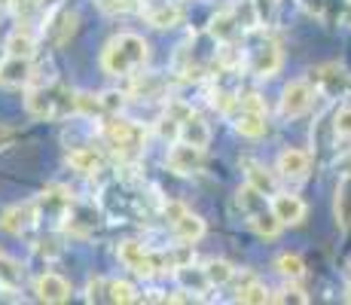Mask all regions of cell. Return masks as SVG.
Masks as SVG:
<instances>
[{"label":"cell","mask_w":351,"mask_h":305,"mask_svg":"<svg viewBox=\"0 0 351 305\" xmlns=\"http://www.w3.org/2000/svg\"><path fill=\"white\" fill-rule=\"evenodd\" d=\"M25 107L34 119H64L71 113H80V92H73L62 80L28 86Z\"/></svg>","instance_id":"cell-1"},{"label":"cell","mask_w":351,"mask_h":305,"mask_svg":"<svg viewBox=\"0 0 351 305\" xmlns=\"http://www.w3.org/2000/svg\"><path fill=\"white\" fill-rule=\"evenodd\" d=\"M147 56H150V46L141 34H117L110 43L101 52V67L110 77H134V71L147 64Z\"/></svg>","instance_id":"cell-2"},{"label":"cell","mask_w":351,"mask_h":305,"mask_svg":"<svg viewBox=\"0 0 351 305\" xmlns=\"http://www.w3.org/2000/svg\"><path fill=\"white\" fill-rule=\"evenodd\" d=\"M281 61H285V56H281V46L272 34H266V28L247 31V37H245V64L254 77H260V80L275 77V73L281 71Z\"/></svg>","instance_id":"cell-3"},{"label":"cell","mask_w":351,"mask_h":305,"mask_svg":"<svg viewBox=\"0 0 351 305\" xmlns=\"http://www.w3.org/2000/svg\"><path fill=\"white\" fill-rule=\"evenodd\" d=\"M101 134H104V141L123 156V159H134V156L144 153V144H147L144 125H138V122H132V119H123L119 113L101 119Z\"/></svg>","instance_id":"cell-4"},{"label":"cell","mask_w":351,"mask_h":305,"mask_svg":"<svg viewBox=\"0 0 351 305\" xmlns=\"http://www.w3.org/2000/svg\"><path fill=\"white\" fill-rule=\"evenodd\" d=\"M162 217H165V223L171 226L178 241L193 244L205 235V220H202L199 214H193L184 202H165V205H162Z\"/></svg>","instance_id":"cell-5"},{"label":"cell","mask_w":351,"mask_h":305,"mask_svg":"<svg viewBox=\"0 0 351 305\" xmlns=\"http://www.w3.org/2000/svg\"><path fill=\"white\" fill-rule=\"evenodd\" d=\"M315 95H318V89H315L312 80H293V83H287L285 92H281V107H278L281 117L285 119L306 117L315 104Z\"/></svg>","instance_id":"cell-6"},{"label":"cell","mask_w":351,"mask_h":305,"mask_svg":"<svg viewBox=\"0 0 351 305\" xmlns=\"http://www.w3.org/2000/svg\"><path fill=\"white\" fill-rule=\"evenodd\" d=\"M165 162H168V171L186 178V174H195L202 168V162H205V147H195V144H186V141H178V144L168 150Z\"/></svg>","instance_id":"cell-7"},{"label":"cell","mask_w":351,"mask_h":305,"mask_svg":"<svg viewBox=\"0 0 351 305\" xmlns=\"http://www.w3.org/2000/svg\"><path fill=\"white\" fill-rule=\"evenodd\" d=\"M275 171H278V178H285L290 183H300V180L308 178V171H312V156L306 150H296V147L281 150L278 162H275Z\"/></svg>","instance_id":"cell-8"},{"label":"cell","mask_w":351,"mask_h":305,"mask_svg":"<svg viewBox=\"0 0 351 305\" xmlns=\"http://www.w3.org/2000/svg\"><path fill=\"white\" fill-rule=\"evenodd\" d=\"M34 202H37V211L40 214L56 217V220H64L67 211H71V205L77 199H73V193L67 186H58V183H56V186H46Z\"/></svg>","instance_id":"cell-9"},{"label":"cell","mask_w":351,"mask_h":305,"mask_svg":"<svg viewBox=\"0 0 351 305\" xmlns=\"http://www.w3.org/2000/svg\"><path fill=\"white\" fill-rule=\"evenodd\" d=\"M31 80H34V64L28 56H6L0 61V86L22 89V86H31Z\"/></svg>","instance_id":"cell-10"},{"label":"cell","mask_w":351,"mask_h":305,"mask_svg":"<svg viewBox=\"0 0 351 305\" xmlns=\"http://www.w3.org/2000/svg\"><path fill=\"white\" fill-rule=\"evenodd\" d=\"M232 125L241 138H263L269 132V119H266V110H256V107H235L232 110Z\"/></svg>","instance_id":"cell-11"},{"label":"cell","mask_w":351,"mask_h":305,"mask_svg":"<svg viewBox=\"0 0 351 305\" xmlns=\"http://www.w3.org/2000/svg\"><path fill=\"white\" fill-rule=\"evenodd\" d=\"M40 217L37 211V202H25V205H12L6 208L3 214H0V229L10 235H22L28 232V229L34 226V220Z\"/></svg>","instance_id":"cell-12"},{"label":"cell","mask_w":351,"mask_h":305,"mask_svg":"<svg viewBox=\"0 0 351 305\" xmlns=\"http://www.w3.org/2000/svg\"><path fill=\"white\" fill-rule=\"evenodd\" d=\"M272 211L281 220V226H300V223L306 220L308 208H306V202H302L300 195H293V193H275L272 195Z\"/></svg>","instance_id":"cell-13"},{"label":"cell","mask_w":351,"mask_h":305,"mask_svg":"<svg viewBox=\"0 0 351 305\" xmlns=\"http://www.w3.org/2000/svg\"><path fill=\"white\" fill-rule=\"evenodd\" d=\"M208 34H211L217 43H226V40H239V34H245V28H241L239 16H235V6L226 3L223 10L214 16L211 28H208Z\"/></svg>","instance_id":"cell-14"},{"label":"cell","mask_w":351,"mask_h":305,"mask_svg":"<svg viewBox=\"0 0 351 305\" xmlns=\"http://www.w3.org/2000/svg\"><path fill=\"white\" fill-rule=\"evenodd\" d=\"M315 83H318V92H324L327 98H342V95L348 92L351 80H348V73L342 71V67L327 64V67H321V71H318Z\"/></svg>","instance_id":"cell-15"},{"label":"cell","mask_w":351,"mask_h":305,"mask_svg":"<svg viewBox=\"0 0 351 305\" xmlns=\"http://www.w3.org/2000/svg\"><path fill=\"white\" fill-rule=\"evenodd\" d=\"M37 300L40 302H67L71 300V284L64 281L62 275H56V272H46V275H40L37 278Z\"/></svg>","instance_id":"cell-16"},{"label":"cell","mask_w":351,"mask_h":305,"mask_svg":"<svg viewBox=\"0 0 351 305\" xmlns=\"http://www.w3.org/2000/svg\"><path fill=\"white\" fill-rule=\"evenodd\" d=\"M235 205L241 208L245 220H251V217L269 211V208H272V202H266V193H263V189H256L254 183H245V186H239V193H235Z\"/></svg>","instance_id":"cell-17"},{"label":"cell","mask_w":351,"mask_h":305,"mask_svg":"<svg viewBox=\"0 0 351 305\" xmlns=\"http://www.w3.org/2000/svg\"><path fill=\"white\" fill-rule=\"evenodd\" d=\"M49 31V40L56 46H64L67 40L73 37V31H77V12H71V10H58V12H52L49 16V25L43 28V34Z\"/></svg>","instance_id":"cell-18"},{"label":"cell","mask_w":351,"mask_h":305,"mask_svg":"<svg viewBox=\"0 0 351 305\" xmlns=\"http://www.w3.org/2000/svg\"><path fill=\"white\" fill-rule=\"evenodd\" d=\"M333 214H336V226L351 232V174H342V180L336 183Z\"/></svg>","instance_id":"cell-19"},{"label":"cell","mask_w":351,"mask_h":305,"mask_svg":"<svg viewBox=\"0 0 351 305\" xmlns=\"http://www.w3.org/2000/svg\"><path fill=\"white\" fill-rule=\"evenodd\" d=\"M178 141H186V144H195V147H208V144H211V128H208V122L202 117L190 113V117L180 122Z\"/></svg>","instance_id":"cell-20"},{"label":"cell","mask_w":351,"mask_h":305,"mask_svg":"<svg viewBox=\"0 0 351 305\" xmlns=\"http://www.w3.org/2000/svg\"><path fill=\"white\" fill-rule=\"evenodd\" d=\"M174 278H178V281H180V287L193 290V293H205V290H211V287H214V284H211V278H208L205 269L193 266V263H184V266H178V269H174Z\"/></svg>","instance_id":"cell-21"},{"label":"cell","mask_w":351,"mask_h":305,"mask_svg":"<svg viewBox=\"0 0 351 305\" xmlns=\"http://www.w3.org/2000/svg\"><path fill=\"white\" fill-rule=\"evenodd\" d=\"M67 165L80 174H98L101 168H104V159H101V153L92 150V147H77V150L67 153Z\"/></svg>","instance_id":"cell-22"},{"label":"cell","mask_w":351,"mask_h":305,"mask_svg":"<svg viewBox=\"0 0 351 305\" xmlns=\"http://www.w3.org/2000/svg\"><path fill=\"white\" fill-rule=\"evenodd\" d=\"M34 49H37V34L28 25H19L16 31L10 34V40H6V56H34Z\"/></svg>","instance_id":"cell-23"},{"label":"cell","mask_w":351,"mask_h":305,"mask_svg":"<svg viewBox=\"0 0 351 305\" xmlns=\"http://www.w3.org/2000/svg\"><path fill=\"white\" fill-rule=\"evenodd\" d=\"M144 16L153 28H174V25H180L184 10L178 3H156V6H147Z\"/></svg>","instance_id":"cell-24"},{"label":"cell","mask_w":351,"mask_h":305,"mask_svg":"<svg viewBox=\"0 0 351 305\" xmlns=\"http://www.w3.org/2000/svg\"><path fill=\"white\" fill-rule=\"evenodd\" d=\"M235 300L263 305V302H272V293H269V290L263 287L254 275H245V278H241V284H239V296H235Z\"/></svg>","instance_id":"cell-25"},{"label":"cell","mask_w":351,"mask_h":305,"mask_svg":"<svg viewBox=\"0 0 351 305\" xmlns=\"http://www.w3.org/2000/svg\"><path fill=\"white\" fill-rule=\"evenodd\" d=\"M275 269H278V275L287 278V281H300V278L306 275V263H302L300 254H281L278 260H275Z\"/></svg>","instance_id":"cell-26"},{"label":"cell","mask_w":351,"mask_h":305,"mask_svg":"<svg viewBox=\"0 0 351 305\" xmlns=\"http://www.w3.org/2000/svg\"><path fill=\"white\" fill-rule=\"evenodd\" d=\"M205 272H208V278H211L214 287H220V284H229L235 275H239L232 263H226V260H208L205 263Z\"/></svg>","instance_id":"cell-27"},{"label":"cell","mask_w":351,"mask_h":305,"mask_svg":"<svg viewBox=\"0 0 351 305\" xmlns=\"http://www.w3.org/2000/svg\"><path fill=\"white\" fill-rule=\"evenodd\" d=\"M247 183H254L256 189H263V193L275 195V174H269L263 165H247Z\"/></svg>","instance_id":"cell-28"},{"label":"cell","mask_w":351,"mask_h":305,"mask_svg":"<svg viewBox=\"0 0 351 305\" xmlns=\"http://www.w3.org/2000/svg\"><path fill=\"white\" fill-rule=\"evenodd\" d=\"M138 290L128 281H107V302H134Z\"/></svg>","instance_id":"cell-29"},{"label":"cell","mask_w":351,"mask_h":305,"mask_svg":"<svg viewBox=\"0 0 351 305\" xmlns=\"http://www.w3.org/2000/svg\"><path fill=\"white\" fill-rule=\"evenodd\" d=\"M0 284H3V287H10V290H16L19 284H22V269H19V263L0 256Z\"/></svg>","instance_id":"cell-30"},{"label":"cell","mask_w":351,"mask_h":305,"mask_svg":"<svg viewBox=\"0 0 351 305\" xmlns=\"http://www.w3.org/2000/svg\"><path fill=\"white\" fill-rule=\"evenodd\" d=\"M101 107H104V117H117L125 104V95L123 92H101Z\"/></svg>","instance_id":"cell-31"},{"label":"cell","mask_w":351,"mask_h":305,"mask_svg":"<svg viewBox=\"0 0 351 305\" xmlns=\"http://www.w3.org/2000/svg\"><path fill=\"white\" fill-rule=\"evenodd\" d=\"M333 132L339 138H351V107H339L333 117Z\"/></svg>","instance_id":"cell-32"},{"label":"cell","mask_w":351,"mask_h":305,"mask_svg":"<svg viewBox=\"0 0 351 305\" xmlns=\"http://www.w3.org/2000/svg\"><path fill=\"white\" fill-rule=\"evenodd\" d=\"M95 3L107 12V16H119V12L134 10V0H95Z\"/></svg>","instance_id":"cell-33"},{"label":"cell","mask_w":351,"mask_h":305,"mask_svg":"<svg viewBox=\"0 0 351 305\" xmlns=\"http://www.w3.org/2000/svg\"><path fill=\"white\" fill-rule=\"evenodd\" d=\"M272 302H308V296L296 287H285L278 293H272Z\"/></svg>","instance_id":"cell-34"},{"label":"cell","mask_w":351,"mask_h":305,"mask_svg":"<svg viewBox=\"0 0 351 305\" xmlns=\"http://www.w3.org/2000/svg\"><path fill=\"white\" fill-rule=\"evenodd\" d=\"M254 10L260 16V25H269L275 16V0H254Z\"/></svg>","instance_id":"cell-35"},{"label":"cell","mask_w":351,"mask_h":305,"mask_svg":"<svg viewBox=\"0 0 351 305\" xmlns=\"http://www.w3.org/2000/svg\"><path fill=\"white\" fill-rule=\"evenodd\" d=\"M300 6L306 12H312V16H324V6H327V0H300Z\"/></svg>","instance_id":"cell-36"},{"label":"cell","mask_w":351,"mask_h":305,"mask_svg":"<svg viewBox=\"0 0 351 305\" xmlns=\"http://www.w3.org/2000/svg\"><path fill=\"white\" fill-rule=\"evenodd\" d=\"M12 138H16V132H12V128H6V125H0V147H6Z\"/></svg>","instance_id":"cell-37"},{"label":"cell","mask_w":351,"mask_h":305,"mask_svg":"<svg viewBox=\"0 0 351 305\" xmlns=\"http://www.w3.org/2000/svg\"><path fill=\"white\" fill-rule=\"evenodd\" d=\"M342 171H346V174H351V156H348L346 162H342Z\"/></svg>","instance_id":"cell-38"},{"label":"cell","mask_w":351,"mask_h":305,"mask_svg":"<svg viewBox=\"0 0 351 305\" xmlns=\"http://www.w3.org/2000/svg\"><path fill=\"white\" fill-rule=\"evenodd\" d=\"M6 6H12V0H0V12H3Z\"/></svg>","instance_id":"cell-39"},{"label":"cell","mask_w":351,"mask_h":305,"mask_svg":"<svg viewBox=\"0 0 351 305\" xmlns=\"http://www.w3.org/2000/svg\"><path fill=\"white\" fill-rule=\"evenodd\" d=\"M0 256H3V254H0Z\"/></svg>","instance_id":"cell-40"},{"label":"cell","mask_w":351,"mask_h":305,"mask_svg":"<svg viewBox=\"0 0 351 305\" xmlns=\"http://www.w3.org/2000/svg\"><path fill=\"white\" fill-rule=\"evenodd\" d=\"M348 3H351V0H348Z\"/></svg>","instance_id":"cell-41"}]
</instances>
